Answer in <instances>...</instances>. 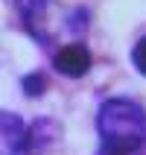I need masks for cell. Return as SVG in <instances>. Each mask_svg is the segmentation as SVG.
I'll list each match as a JSON object with an SVG mask.
<instances>
[{
	"label": "cell",
	"instance_id": "cell-1",
	"mask_svg": "<svg viewBox=\"0 0 146 155\" xmlns=\"http://www.w3.org/2000/svg\"><path fill=\"white\" fill-rule=\"evenodd\" d=\"M96 135L108 155H138L146 143V111L126 97H111L96 111Z\"/></svg>",
	"mask_w": 146,
	"mask_h": 155
},
{
	"label": "cell",
	"instance_id": "cell-2",
	"mask_svg": "<svg viewBox=\"0 0 146 155\" xmlns=\"http://www.w3.org/2000/svg\"><path fill=\"white\" fill-rule=\"evenodd\" d=\"M53 68L59 70L61 76L67 79H79L91 70V50H88L82 41H73V44H64L56 50L53 56Z\"/></svg>",
	"mask_w": 146,
	"mask_h": 155
},
{
	"label": "cell",
	"instance_id": "cell-3",
	"mask_svg": "<svg viewBox=\"0 0 146 155\" xmlns=\"http://www.w3.org/2000/svg\"><path fill=\"white\" fill-rule=\"evenodd\" d=\"M26 126L12 111H0V155H18L24 152Z\"/></svg>",
	"mask_w": 146,
	"mask_h": 155
},
{
	"label": "cell",
	"instance_id": "cell-4",
	"mask_svg": "<svg viewBox=\"0 0 146 155\" xmlns=\"http://www.w3.org/2000/svg\"><path fill=\"white\" fill-rule=\"evenodd\" d=\"M15 9L21 12L26 29L38 41H47V32H44V24H47V0H15Z\"/></svg>",
	"mask_w": 146,
	"mask_h": 155
},
{
	"label": "cell",
	"instance_id": "cell-5",
	"mask_svg": "<svg viewBox=\"0 0 146 155\" xmlns=\"http://www.w3.org/2000/svg\"><path fill=\"white\" fill-rule=\"evenodd\" d=\"M131 64H135V68L146 76V35L135 44V50H131Z\"/></svg>",
	"mask_w": 146,
	"mask_h": 155
},
{
	"label": "cell",
	"instance_id": "cell-6",
	"mask_svg": "<svg viewBox=\"0 0 146 155\" xmlns=\"http://www.w3.org/2000/svg\"><path fill=\"white\" fill-rule=\"evenodd\" d=\"M41 85H44L41 76H26L24 79V88H26V94H29V97H32V94H41V91H38Z\"/></svg>",
	"mask_w": 146,
	"mask_h": 155
}]
</instances>
